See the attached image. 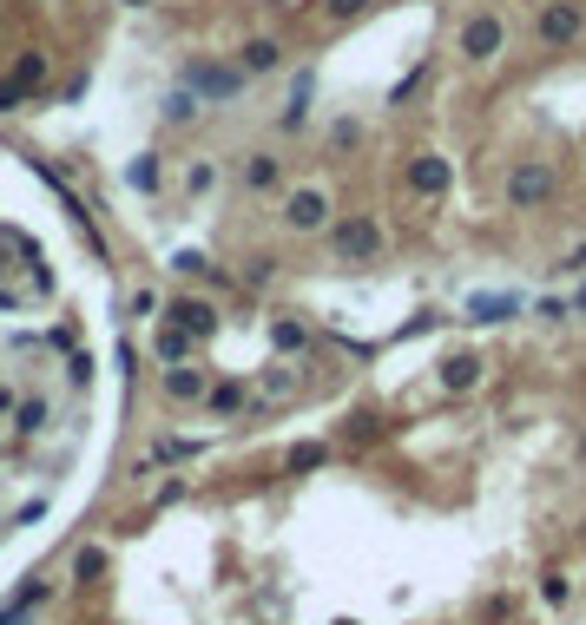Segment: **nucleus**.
Here are the masks:
<instances>
[{
	"label": "nucleus",
	"instance_id": "obj_9",
	"mask_svg": "<svg viewBox=\"0 0 586 625\" xmlns=\"http://www.w3.org/2000/svg\"><path fill=\"white\" fill-rule=\"evenodd\" d=\"M461 310L475 316V323H507V316H521V297H507V290H494V297H488V290H475Z\"/></svg>",
	"mask_w": 586,
	"mask_h": 625
},
{
	"label": "nucleus",
	"instance_id": "obj_26",
	"mask_svg": "<svg viewBox=\"0 0 586 625\" xmlns=\"http://www.w3.org/2000/svg\"><path fill=\"white\" fill-rule=\"evenodd\" d=\"M277 343H284V349H303L310 336H303V323H277Z\"/></svg>",
	"mask_w": 586,
	"mask_h": 625
},
{
	"label": "nucleus",
	"instance_id": "obj_10",
	"mask_svg": "<svg viewBox=\"0 0 586 625\" xmlns=\"http://www.w3.org/2000/svg\"><path fill=\"white\" fill-rule=\"evenodd\" d=\"M238 66L251 79H264V73H277V66H284V47H277V40H244L238 47Z\"/></svg>",
	"mask_w": 586,
	"mask_h": 625
},
{
	"label": "nucleus",
	"instance_id": "obj_6",
	"mask_svg": "<svg viewBox=\"0 0 586 625\" xmlns=\"http://www.w3.org/2000/svg\"><path fill=\"white\" fill-rule=\"evenodd\" d=\"M501 47H507V20L494 14V7H481V14H468V20H461V60L488 66Z\"/></svg>",
	"mask_w": 586,
	"mask_h": 625
},
{
	"label": "nucleus",
	"instance_id": "obj_7",
	"mask_svg": "<svg viewBox=\"0 0 586 625\" xmlns=\"http://www.w3.org/2000/svg\"><path fill=\"white\" fill-rule=\"evenodd\" d=\"M409 191L415 198H448V158H435V152H415L409 158Z\"/></svg>",
	"mask_w": 586,
	"mask_h": 625
},
{
	"label": "nucleus",
	"instance_id": "obj_4",
	"mask_svg": "<svg viewBox=\"0 0 586 625\" xmlns=\"http://www.w3.org/2000/svg\"><path fill=\"white\" fill-rule=\"evenodd\" d=\"M330 257L336 264H376L382 257V224L376 218H343L330 231Z\"/></svg>",
	"mask_w": 586,
	"mask_h": 625
},
{
	"label": "nucleus",
	"instance_id": "obj_3",
	"mask_svg": "<svg viewBox=\"0 0 586 625\" xmlns=\"http://www.w3.org/2000/svg\"><path fill=\"white\" fill-rule=\"evenodd\" d=\"M554 191H560V178H554V165H540V158H521V165L507 172V204H514V211H540V204H554Z\"/></svg>",
	"mask_w": 586,
	"mask_h": 625
},
{
	"label": "nucleus",
	"instance_id": "obj_15",
	"mask_svg": "<svg viewBox=\"0 0 586 625\" xmlns=\"http://www.w3.org/2000/svg\"><path fill=\"white\" fill-rule=\"evenodd\" d=\"M126 185H132V191H159V185H165V172H159V158H132V172H126Z\"/></svg>",
	"mask_w": 586,
	"mask_h": 625
},
{
	"label": "nucleus",
	"instance_id": "obj_17",
	"mask_svg": "<svg viewBox=\"0 0 586 625\" xmlns=\"http://www.w3.org/2000/svg\"><path fill=\"white\" fill-rule=\"evenodd\" d=\"M99 573H106V553H99V547H80V553H73V579H99Z\"/></svg>",
	"mask_w": 586,
	"mask_h": 625
},
{
	"label": "nucleus",
	"instance_id": "obj_25",
	"mask_svg": "<svg viewBox=\"0 0 586 625\" xmlns=\"http://www.w3.org/2000/svg\"><path fill=\"white\" fill-rule=\"evenodd\" d=\"M165 303H159V290H139V297H132V316H159Z\"/></svg>",
	"mask_w": 586,
	"mask_h": 625
},
{
	"label": "nucleus",
	"instance_id": "obj_24",
	"mask_svg": "<svg viewBox=\"0 0 586 625\" xmlns=\"http://www.w3.org/2000/svg\"><path fill=\"white\" fill-rule=\"evenodd\" d=\"M20 93H27V86H20V79H14V73L0 79V112H14V106H20Z\"/></svg>",
	"mask_w": 586,
	"mask_h": 625
},
{
	"label": "nucleus",
	"instance_id": "obj_18",
	"mask_svg": "<svg viewBox=\"0 0 586 625\" xmlns=\"http://www.w3.org/2000/svg\"><path fill=\"white\" fill-rule=\"evenodd\" d=\"M303 106H310V73L297 79V93H290V106H284V125H290V132L303 125Z\"/></svg>",
	"mask_w": 586,
	"mask_h": 625
},
{
	"label": "nucleus",
	"instance_id": "obj_8",
	"mask_svg": "<svg viewBox=\"0 0 586 625\" xmlns=\"http://www.w3.org/2000/svg\"><path fill=\"white\" fill-rule=\"evenodd\" d=\"M205 369H198V362H172V369H165V402H205Z\"/></svg>",
	"mask_w": 586,
	"mask_h": 625
},
{
	"label": "nucleus",
	"instance_id": "obj_21",
	"mask_svg": "<svg viewBox=\"0 0 586 625\" xmlns=\"http://www.w3.org/2000/svg\"><path fill=\"white\" fill-rule=\"evenodd\" d=\"M47 428V408L40 402H20V435H40Z\"/></svg>",
	"mask_w": 586,
	"mask_h": 625
},
{
	"label": "nucleus",
	"instance_id": "obj_11",
	"mask_svg": "<svg viewBox=\"0 0 586 625\" xmlns=\"http://www.w3.org/2000/svg\"><path fill=\"white\" fill-rule=\"evenodd\" d=\"M172 323L191 329V336H211V329H218V310H211L205 297H178V303H172Z\"/></svg>",
	"mask_w": 586,
	"mask_h": 625
},
{
	"label": "nucleus",
	"instance_id": "obj_23",
	"mask_svg": "<svg viewBox=\"0 0 586 625\" xmlns=\"http://www.w3.org/2000/svg\"><path fill=\"white\" fill-rule=\"evenodd\" d=\"M540 599H547V606H567V579L547 573V579H540Z\"/></svg>",
	"mask_w": 586,
	"mask_h": 625
},
{
	"label": "nucleus",
	"instance_id": "obj_5",
	"mask_svg": "<svg viewBox=\"0 0 586 625\" xmlns=\"http://www.w3.org/2000/svg\"><path fill=\"white\" fill-rule=\"evenodd\" d=\"M284 231H297V237L330 231V191L323 185H290L284 191Z\"/></svg>",
	"mask_w": 586,
	"mask_h": 625
},
{
	"label": "nucleus",
	"instance_id": "obj_20",
	"mask_svg": "<svg viewBox=\"0 0 586 625\" xmlns=\"http://www.w3.org/2000/svg\"><path fill=\"white\" fill-rule=\"evenodd\" d=\"M185 185L191 191H211V185H218V165H211V158H198V165L185 172Z\"/></svg>",
	"mask_w": 586,
	"mask_h": 625
},
{
	"label": "nucleus",
	"instance_id": "obj_27",
	"mask_svg": "<svg viewBox=\"0 0 586 625\" xmlns=\"http://www.w3.org/2000/svg\"><path fill=\"white\" fill-rule=\"evenodd\" d=\"M7 408H14V395H7V389H0V415H7Z\"/></svg>",
	"mask_w": 586,
	"mask_h": 625
},
{
	"label": "nucleus",
	"instance_id": "obj_14",
	"mask_svg": "<svg viewBox=\"0 0 586 625\" xmlns=\"http://www.w3.org/2000/svg\"><path fill=\"white\" fill-rule=\"evenodd\" d=\"M191 343H198V336H191V329H178V323H165V329H159V356H165V362H185V356H191Z\"/></svg>",
	"mask_w": 586,
	"mask_h": 625
},
{
	"label": "nucleus",
	"instance_id": "obj_13",
	"mask_svg": "<svg viewBox=\"0 0 586 625\" xmlns=\"http://www.w3.org/2000/svg\"><path fill=\"white\" fill-rule=\"evenodd\" d=\"M475 382H481V356L475 349H461V356L442 362V389H475Z\"/></svg>",
	"mask_w": 586,
	"mask_h": 625
},
{
	"label": "nucleus",
	"instance_id": "obj_12",
	"mask_svg": "<svg viewBox=\"0 0 586 625\" xmlns=\"http://www.w3.org/2000/svg\"><path fill=\"white\" fill-rule=\"evenodd\" d=\"M244 191H284V158H270V152L244 158Z\"/></svg>",
	"mask_w": 586,
	"mask_h": 625
},
{
	"label": "nucleus",
	"instance_id": "obj_16",
	"mask_svg": "<svg viewBox=\"0 0 586 625\" xmlns=\"http://www.w3.org/2000/svg\"><path fill=\"white\" fill-rule=\"evenodd\" d=\"M238 402H244L238 382H218V389H205V408H211V415H238Z\"/></svg>",
	"mask_w": 586,
	"mask_h": 625
},
{
	"label": "nucleus",
	"instance_id": "obj_19",
	"mask_svg": "<svg viewBox=\"0 0 586 625\" xmlns=\"http://www.w3.org/2000/svg\"><path fill=\"white\" fill-rule=\"evenodd\" d=\"M363 7H369V0H317V14H323V20H356Z\"/></svg>",
	"mask_w": 586,
	"mask_h": 625
},
{
	"label": "nucleus",
	"instance_id": "obj_1",
	"mask_svg": "<svg viewBox=\"0 0 586 625\" xmlns=\"http://www.w3.org/2000/svg\"><path fill=\"white\" fill-rule=\"evenodd\" d=\"M534 40H540V47H554V53L580 47V40H586V7H580V0H547V7L534 14Z\"/></svg>",
	"mask_w": 586,
	"mask_h": 625
},
{
	"label": "nucleus",
	"instance_id": "obj_2",
	"mask_svg": "<svg viewBox=\"0 0 586 625\" xmlns=\"http://www.w3.org/2000/svg\"><path fill=\"white\" fill-rule=\"evenodd\" d=\"M244 66H224V60H191L185 66V93H198L205 106H231V99L244 93Z\"/></svg>",
	"mask_w": 586,
	"mask_h": 625
},
{
	"label": "nucleus",
	"instance_id": "obj_22",
	"mask_svg": "<svg viewBox=\"0 0 586 625\" xmlns=\"http://www.w3.org/2000/svg\"><path fill=\"white\" fill-rule=\"evenodd\" d=\"M40 73H47V60H40V53H20V66H14V79H20V86H33Z\"/></svg>",
	"mask_w": 586,
	"mask_h": 625
}]
</instances>
